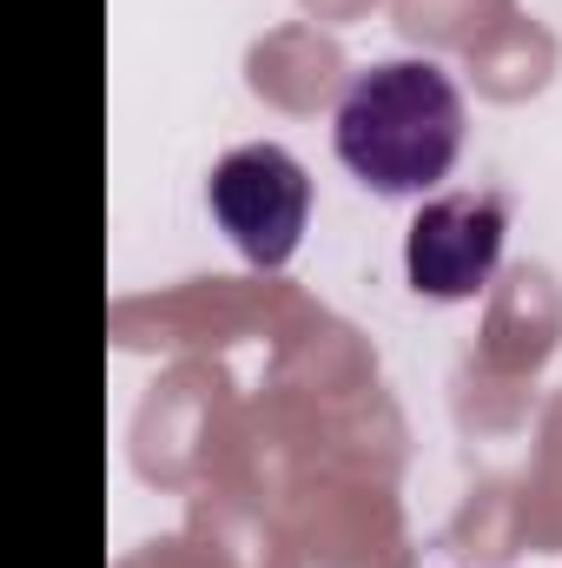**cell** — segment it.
Returning <instances> with one entry per match:
<instances>
[{
    "instance_id": "cell-1",
    "label": "cell",
    "mask_w": 562,
    "mask_h": 568,
    "mask_svg": "<svg viewBox=\"0 0 562 568\" xmlns=\"http://www.w3.org/2000/svg\"><path fill=\"white\" fill-rule=\"evenodd\" d=\"M463 126V93L436 60H378L344 87L331 145L358 185H371L378 199H411L450 179Z\"/></svg>"
},
{
    "instance_id": "cell-3",
    "label": "cell",
    "mask_w": 562,
    "mask_h": 568,
    "mask_svg": "<svg viewBox=\"0 0 562 568\" xmlns=\"http://www.w3.org/2000/svg\"><path fill=\"white\" fill-rule=\"evenodd\" d=\"M503 239H510V205L496 192L430 199L411 219V239H404V278H411V291L443 297V304L450 297H476L496 278Z\"/></svg>"
},
{
    "instance_id": "cell-2",
    "label": "cell",
    "mask_w": 562,
    "mask_h": 568,
    "mask_svg": "<svg viewBox=\"0 0 562 568\" xmlns=\"http://www.w3.org/2000/svg\"><path fill=\"white\" fill-rule=\"evenodd\" d=\"M205 205L245 265L279 272V265H291V252L311 225V172L272 140L232 145L205 179Z\"/></svg>"
}]
</instances>
